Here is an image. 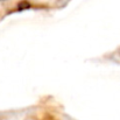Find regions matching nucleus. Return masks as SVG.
Masks as SVG:
<instances>
[]
</instances>
